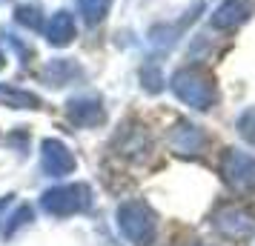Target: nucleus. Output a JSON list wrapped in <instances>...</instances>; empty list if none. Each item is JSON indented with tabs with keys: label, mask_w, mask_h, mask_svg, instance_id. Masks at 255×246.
<instances>
[{
	"label": "nucleus",
	"mask_w": 255,
	"mask_h": 246,
	"mask_svg": "<svg viewBox=\"0 0 255 246\" xmlns=\"http://www.w3.org/2000/svg\"><path fill=\"white\" fill-rule=\"evenodd\" d=\"M118 229L124 232L129 244L152 246L158 235V221H155V212L143 200H127L118 206Z\"/></svg>",
	"instance_id": "1"
},
{
	"label": "nucleus",
	"mask_w": 255,
	"mask_h": 246,
	"mask_svg": "<svg viewBox=\"0 0 255 246\" xmlns=\"http://www.w3.org/2000/svg\"><path fill=\"white\" fill-rule=\"evenodd\" d=\"M172 92L178 94V100H184L186 106H192L198 112H204L215 103V83L204 69H181L172 75Z\"/></svg>",
	"instance_id": "2"
},
{
	"label": "nucleus",
	"mask_w": 255,
	"mask_h": 246,
	"mask_svg": "<svg viewBox=\"0 0 255 246\" xmlns=\"http://www.w3.org/2000/svg\"><path fill=\"white\" fill-rule=\"evenodd\" d=\"M92 203V189L86 183H66V186H52L40 198V209L55 218H69L78 212L89 209Z\"/></svg>",
	"instance_id": "3"
},
{
	"label": "nucleus",
	"mask_w": 255,
	"mask_h": 246,
	"mask_svg": "<svg viewBox=\"0 0 255 246\" xmlns=\"http://www.w3.org/2000/svg\"><path fill=\"white\" fill-rule=\"evenodd\" d=\"M221 175L235 192H255V158L238 149H227L221 155Z\"/></svg>",
	"instance_id": "4"
},
{
	"label": "nucleus",
	"mask_w": 255,
	"mask_h": 246,
	"mask_svg": "<svg viewBox=\"0 0 255 246\" xmlns=\"http://www.w3.org/2000/svg\"><path fill=\"white\" fill-rule=\"evenodd\" d=\"M212 226H215L224 238H230V241H247V238H253V232H255V218L247 209L230 203V206L215 209Z\"/></svg>",
	"instance_id": "5"
},
{
	"label": "nucleus",
	"mask_w": 255,
	"mask_h": 246,
	"mask_svg": "<svg viewBox=\"0 0 255 246\" xmlns=\"http://www.w3.org/2000/svg\"><path fill=\"white\" fill-rule=\"evenodd\" d=\"M40 166H43V172H46L49 177H66V175L75 172V155L66 149L63 141L49 138V141H43V146H40Z\"/></svg>",
	"instance_id": "6"
},
{
	"label": "nucleus",
	"mask_w": 255,
	"mask_h": 246,
	"mask_svg": "<svg viewBox=\"0 0 255 246\" xmlns=\"http://www.w3.org/2000/svg\"><path fill=\"white\" fill-rule=\"evenodd\" d=\"M172 149L178 155H201L204 152V146L209 143V138L204 135L201 126H192V123H178V129L172 132Z\"/></svg>",
	"instance_id": "7"
},
{
	"label": "nucleus",
	"mask_w": 255,
	"mask_h": 246,
	"mask_svg": "<svg viewBox=\"0 0 255 246\" xmlns=\"http://www.w3.org/2000/svg\"><path fill=\"white\" fill-rule=\"evenodd\" d=\"M69 120L75 126H83V129L98 126V123H104V106H101L98 97H72L69 100Z\"/></svg>",
	"instance_id": "8"
},
{
	"label": "nucleus",
	"mask_w": 255,
	"mask_h": 246,
	"mask_svg": "<svg viewBox=\"0 0 255 246\" xmlns=\"http://www.w3.org/2000/svg\"><path fill=\"white\" fill-rule=\"evenodd\" d=\"M152 152V141L143 129H129L124 135H118V155L132 158V161H143Z\"/></svg>",
	"instance_id": "9"
},
{
	"label": "nucleus",
	"mask_w": 255,
	"mask_h": 246,
	"mask_svg": "<svg viewBox=\"0 0 255 246\" xmlns=\"http://www.w3.org/2000/svg\"><path fill=\"white\" fill-rule=\"evenodd\" d=\"M250 17V0H227L221 9L212 14V26L215 29H235Z\"/></svg>",
	"instance_id": "10"
},
{
	"label": "nucleus",
	"mask_w": 255,
	"mask_h": 246,
	"mask_svg": "<svg viewBox=\"0 0 255 246\" xmlns=\"http://www.w3.org/2000/svg\"><path fill=\"white\" fill-rule=\"evenodd\" d=\"M75 37V17L69 12L52 14V20L46 23V40L52 46H66Z\"/></svg>",
	"instance_id": "11"
},
{
	"label": "nucleus",
	"mask_w": 255,
	"mask_h": 246,
	"mask_svg": "<svg viewBox=\"0 0 255 246\" xmlns=\"http://www.w3.org/2000/svg\"><path fill=\"white\" fill-rule=\"evenodd\" d=\"M0 103L14 106V109H37L40 106V97L32 92H23V89H14V86L0 83Z\"/></svg>",
	"instance_id": "12"
},
{
	"label": "nucleus",
	"mask_w": 255,
	"mask_h": 246,
	"mask_svg": "<svg viewBox=\"0 0 255 246\" xmlns=\"http://www.w3.org/2000/svg\"><path fill=\"white\" fill-rule=\"evenodd\" d=\"M46 75L55 86H66V83H72L75 78H81V69H78L72 60H55L46 69Z\"/></svg>",
	"instance_id": "13"
},
{
	"label": "nucleus",
	"mask_w": 255,
	"mask_h": 246,
	"mask_svg": "<svg viewBox=\"0 0 255 246\" xmlns=\"http://www.w3.org/2000/svg\"><path fill=\"white\" fill-rule=\"evenodd\" d=\"M109 3L112 0H78V9L86 17V23H98L104 20V14L109 12Z\"/></svg>",
	"instance_id": "14"
},
{
	"label": "nucleus",
	"mask_w": 255,
	"mask_h": 246,
	"mask_svg": "<svg viewBox=\"0 0 255 246\" xmlns=\"http://www.w3.org/2000/svg\"><path fill=\"white\" fill-rule=\"evenodd\" d=\"M238 132H241L244 141H250L255 146V106L253 109H247V112L238 117Z\"/></svg>",
	"instance_id": "15"
},
{
	"label": "nucleus",
	"mask_w": 255,
	"mask_h": 246,
	"mask_svg": "<svg viewBox=\"0 0 255 246\" xmlns=\"http://www.w3.org/2000/svg\"><path fill=\"white\" fill-rule=\"evenodd\" d=\"M29 221H32V209H29V206H20V209H17V212L12 215V218H9V223H6L3 235H6V238H12V235L17 232L20 226H26Z\"/></svg>",
	"instance_id": "16"
},
{
	"label": "nucleus",
	"mask_w": 255,
	"mask_h": 246,
	"mask_svg": "<svg viewBox=\"0 0 255 246\" xmlns=\"http://www.w3.org/2000/svg\"><path fill=\"white\" fill-rule=\"evenodd\" d=\"M14 17H17V23L29 26V29H40V17H37V12L29 9V6H20V9L14 12Z\"/></svg>",
	"instance_id": "17"
},
{
	"label": "nucleus",
	"mask_w": 255,
	"mask_h": 246,
	"mask_svg": "<svg viewBox=\"0 0 255 246\" xmlns=\"http://www.w3.org/2000/svg\"><path fill=\"white\" fill-rule=\"evenodd\" d=\"M143 83H146L149 92H158L161 89V75H158V69H143Z\"/></svg>",
	"instance_id": "18"
},
{
	"label": "nucleus",
	"mask_w": 255,
	"mask_h": 246,
	"mask_svg": "<svg viewBox=\"0 0 255 246\" xmlns=\"http://www.w3.org/2000/svg\"><path fill=\"white\" fill-rule=\"evenodd\" d=\"M178 246H198V244H178Z\"/></svg>",
	"instance_id": "19"
},
{
	"label": "nucleus",
	"mask_w": 255,
	"mask_h": 246,
	"mask_svg": "<svg viewBox=\"0 0 255 246\" xmlns=\"http://www.w3.org/2000/svg\"><path fill=\"white\" fill-rule=\"evenodd\" d=\"M0 66H3V55H0Z\"/></svg>",
	"instance_id": "20"
}]
</instances>
